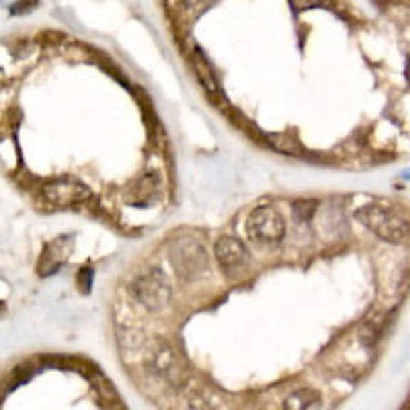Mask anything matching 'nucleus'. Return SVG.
<instances>
[{"instance_id": "nucleus-1", "label": "nucleus", "mask_w": 410, "mask_h": 410, "mask_svg": "<svg viewBox=\"0 0 410 410\" xmlns=\"http://www.w3.org/2000/svg\"><path fill=\"white\" fill-rule=\"evenodd\" d=\"M171 265L177 277L185 283L201 279L207 271V248L199 238L181 236L171 242Z\"/></svg>"}, {"instance_id": "nucleus-2", "label": "nucleus", "mask_w": 410, "mask_h": 410, "mask_svg": "<svg viewBox=\"0 0 410 410\" xmlns=\"http://www.w3.org/2000/svg\"><path fill=\"white\" fill-rule=\"evenodd\" d=\"M132 295L136 298L137 304L146 308L148 312H162L171 304V288H169V279L158 267H148L144 271L134 277L132 285H130Z\"/></svg>"}, {"instance_id": "nucleus-3", "label": "nucleus", "mask_w": 410, "mask_h": 410, "mask_svg": "<svg viewBox=\"0 0 410 410\" xmlns=\"http://www.w3.org/2000/svg\"><path fill=\"white\" fill-rule=\"evenodd\" d=\"M357 220L374 230L379 238L390 242H404L410 236V224L402 220L392 207L377 204H365L357 209Z\"/></svg>"}, {"instance_id": "nucleus-4", "label": "nucleus", "mask_w": 410, "mask_h": 410, "mask_svg": "<svg viewBox=\"0 0 410 410\" xmlns=\"http://www.w3.org/2000/svg\"><path fill=\"white\" fill-rule=\"evenodd\" d=\"M246 232L248 236L255 240L256 244L263 246H275L283 240L285 234V224L283 218L277 214V209L271 205H261L251 211L248 222H246Z\"/></svg>"}, {"instance_id": "nucleus-5", "label": "nucleus", "mask_w": 410, "mask_h": 410, "mask_svg": "<svg viewBox=\"0 0 410 410\" xmlns=\"http://www.w3.org/2000/svg\"><path fill=\"white\" fill-rule=\"evenodd\" d=\"M41 197L51 205L83 204L90 197V191L76 179H56L41 189Z\"/></svg>"}, {"instance_id": "nucleus-6", "label": "nucleus", "mask_w": 410, "mask_h": 410, "mask_svg": "<svg viewBox=\"0 0 410 410\" xmlns=\"http://www.w3.org/2000/svg\"><path fill=\"white\" fill-rule=\"evenodd\" d=\"M214 253H216V258L222 267L224 275L230 279L236 277L248 265V251L238 238H230V236L220 238L214 246Z\"/></svg>"}, {"instance_id": "nucleus-7", "label": "nucleus", "mask_w": 410, "mask_h": 410, "mask_svg": "<svg viewBox=\"0 0 410 410\" xmlns=\"http://www.w3.org/2000/svg\"><path fill=\"white\" fill-rule=\"evenodd\" d=\"M70 240L68 238H62V240H53L50 242L48 246H46V253L41 256V263H39V271L43 275H50L53 273L56 269H60L62 267V263L66 261V256H68V251H62V246H66Z\"/></svg>"}, {"instance_id": "nucleus-8", "label": "nucleus", "mask_w": 410, "mask_h": 410, "mask_svg": "<svg viewBox=\"0 0 410 410\" xmlns=\"http://www.w3.org/2000/svg\"><path fill=\"white\" fill-rule=\"evenodd\" d=\"M193 64H195V70H197V74H199V80H201V85L205 86V90L214 97V95L218 93V83H216V76H214V72L209 68L207 60L204 58V53L199 50L195 51Z\"/></svg>"}, {"instance_id": "nucleus-9", "label": "nucleus", "mask_w": 410, "mask_h": 410, "mask_svg": "<svg viewBox=\"0 0 410 410\" xmlns=\"http://www.w3.org/2000/svg\"><path fill=\"white\" fill-rule=\"evenodd\" d=\"M320 400V396L310 390V388H304V390H298V392L290 394L283 402V410H306L312 402Z\"/></svg>"}, {"instance_id": "nucleus-10", "label": "nucleus", "mask_w": 410, "mask_h": 410, "mask_svg": "<svg viewBox=\"0 0 410 410\" xmlns=\"http://www.w3.org/2000/svg\"><path fill=\"white\" fill-rule=\"evenodd\" d=\"M156 191H158V179H156V174H144V177L137 181L136 187L132 189V195H136L134 204L152 199L154 195H156Z\"/></svg>"}, {"instance_id": "nucleus-11", "label": "nucleus", "mask_w": 410, "mask_h": 410, "mask_svg": "<svg viewBox=\"0 0 410 410\" xmlns=\"http://www.w3.org/2000/svg\"><path fill=\"white\" fill-rule=\"evenodd\" d=\"M379 335H382V325L379 322H363V325L357 328V342L363 345V347H374L377 341H379Z\"/></svg>"}, {"instance_id": "nucleus-12", "label": "nucleus", "mask_w": 410, "mask_h": 410, "mask_svg": "<svg viewBox=\"0 0 410 410\" xmlns=\"http://www.w3.org/2000/svg\"><path fill=\"white\" fill-rule=\"evenodd\" d=\"M316 214V201H302L293 205V220L298 224H308Z\"/></svg>"}, {"instance_id": "nucleus-13", "label": "nucleus", "mask_w": 410, "mask_h": 410, "mask_svg": "<svg viewBox=\"0 0 410 410\" xmlns=\"http://www.w3.org/2000/svg\"><path fill=\"white\" fill-rule=\"evenodd\" d=\"M269 144L273 146L275 150H279V152H285V154L300 152V148L295 146V142L285 136H277V134H273V136H269Z\"/></svg>"}, {"instance_id": "nucleus-14", "label": "nucleus", "mask_w": 410, "mask_h": 410, "mask_svg": "<svg viewBox=\"0 0 410 410\" xmlns=\"http://www.w3.org/2000/svg\"><path fill=\"white\" fill-rule=\"evenodd\" d=\"M214 2H218V0H185L187 9L195 11V13H201V11H205V9H209Z\"/></svg>"}, {"instance_id": "nucleus-15", "label": "nucleus", "mask_w": 410, "mask_h": 410, "mask_svg": "<svg viewBox=\"0 0 410 410\" xmlns=\"http://www.w3.org/2000/svg\"><path fill=\"white\" fill-rule=\"evenodd\" d=\"M290 2L295 11H306V9H314L320 4V0H290Z\"/></svg>"}, {"instance_id": "nucleus-16", "label": "nucleus", "mask_w": 410, "mask_h": 410, "mask_svg": "<svg viewBox=\"0 0 410 410\" xmlns=\"http://www.w3.org/2000/svg\"><path fill=\"white\" fill-rule=\"evenodd\" d=\"M78 281H80V288L83 290H88L90 281H93V271L90 269H83V273L78 275Z\"/></svg>"}]
</instances>
